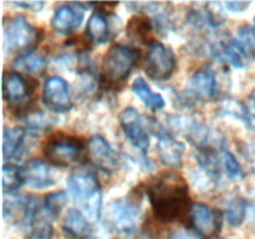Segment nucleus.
Returning <instances> with one entry per match:
<instances>
[{
	"label": "nucleus",
	"instance_id": "f257e3e1",
	"mask_svg": "<svg viewBox=\"0 0 255 239\" xmlns=\"http://www.w3.org/2000/svg\"><path fill=\"white\" fill-rule=\"evenodd\" d=\"M153 213L162 222L182 221L189 216V188L183 177L166 172L152 178L146 188Z\"/></svg>",
	"mask_w": 255,
	"mask_h": 239
},
{
	"label": "nucleus",
	"instance_id": "f03ea898",
	"mask_svg": "<svg viewBox=\"0 0 255 239\" xmlns=\"http://www.w3.org/2000/svg\"><path fill=\"white\" fill-rule=\"evenodd\" d=\"M67 189L75 204L91 222L101 217L102 191L96 174L87 168H76L67 177Z\"/></svg>",
	"mask_w": 255,
	"mask_h": 239
},
{
	"label": "nucleus",
	"instance_id": "7ed1b4c3",
	"mask_svg": "<svg viewBox=\"0 0 255 239\" xmlns=\"http://www.w3.org/2000/svg\"><path fill=\"white\" fill-rule=\"evenodd\" d=\"M141 57V51L126 45H114L104 56L101 79L105 86L117 89L126 82Z\"/></svg>",
	"mask_w": 255,
	"mask_h": 239
},
{
	"label": "nucleus",
	"instance_id": "20e7f679",
	"mask_svg": "<svg viewBox=\"0 0 255 239\" xmlns=\"http://www.w3.org/2000/svg\"><path fill=\"white\" fill-rule=\"evenodd\" d=\"M141 217L139 202L129 198H120L111 202L105 209L104 226L112 237L125 239L136 232Z\"/></svg>",
	"mask_w": 255,
	"mask_h": 239
},
{
	"label": "nucleus",
	"instance_id": "39448f33",
	"mask_svg": "<svg viewBox=\"0 0 255 239\" xmlns=\"http://www.w3.org/2000/svg\"><path fill=\"white\" fill-rule=\"evenodd\" d=\"M41 30V29H40ZM32 26L26 17L15 15L4 27V49L6 54L25 55L41 41V31Z\"/></svg>",
	"mask_w": 255,
	"mask_h": 239
},
{
	"label": "nucleus",
	"instance_id": "423d86ee",
	"mask_svg": "<svg viewBox=\"0 0 255 239\" xmlns=\"http://www.w3.org/2000/svg\"><path fill=\"white\" fill-rule=\"evenodd\" d=\"M120 126L132 146L142 154L143 161L148 163L147 152L149 149V120L142 116L133 107H127L120 114Z\"/></svg>",
	"mask_w": 255,
	"mask_h": 239
},
{
	"label": "nucleus",
	"instance_id": "0eeeda50",
	"mask_svg": "<svg viewBox=\"0 0 255 239\" xmlns=\"http://www.w3.org/2000/svg\"><path fill=\"white\" fill-rule=\"evenodd\" d=\"M84 143L81 139L66 134H57L47 141L44 147V156L56 167L66 168L81 156Z\"/></svg>",
	"mask_w": 255,
	"mask_h": 239
},
{
	"label": "nucleus",
	"instance_id": "6e6552de",
	"mask_svg": "<svg viewBox=\"0 0 255 239\" xmlns=\"http://www.w3.org/2000/svg\"><path fill=\"white\" fill-rule=\"evenodd\" d=\"M176 67L177 60L174 52L162 42H151L144 62L147 76L153 81H167L174 74Z\"/></svg>",
	"mask_w": 255,
	"mask_h": 239
},
{
	"label": "nucleus",
	"instance_id": "1a4fd4ad",
	"mask_svg": "<svg viewBox=\"0 0 255 239\" xmlns=\"http://www.w3.org/2000/svg\"><path fill=\"white\" fill-rule=\"evenodd\" d=\"M168 124L177 132L183 134L197 149L213 148L212 144L217 143L223 146V139L212 136L211 131L206 124L188 116H168Z\"/></svg>",
	"mask_w": 255,
	"mask_h": 239
},
{
	"label": "nucleus",
	"instance_id": "9d476101",
	"mask_svg": "<svg viewBox=\"0 0 255 239\" xmlns=\"http://www.w3.org/2000/svg\"><path fill=\"white\" fill-rule=\"evenodd\" d=\"M151 120V119H149ZM151 132L157 137V153L163 166L178 168L183 162L186 147L181 141L174 138L171 132L156 121H149Z\"/></svg>",
	"mask_w": 255,
	"mask_h": 239
},
{
	"label": "nucleus",
	"instance_id": "9b49d317",
	"mask_svg": "<svg viewBox=\"0 0 255 239\" xmlns=\"http://www.w3.org/2000/svg\"><path fill=\"white\" fill-rule=\"evenodd\" d=\"M189 224L201 239H217L222 231V213L204 203H193Z\"/></svg>",
	"mask_w": 255,
	"mask_h": 239
},
{
	"label": "nucleus",
	"instance_id": "f8f14e48",
	"mask_svg": "<svg viewBox=\"0 0 255 239\" xmlns=\"http://www.w3.org/2000/svg\"><path fill=\"white\" fill-rule=\"evenodd\" d=\"M32 94L30 82L22 75L15 71L4 72L2 76V96L10 109L22 110L27 106Z\"/></svg>",
	"mask_w": 255,
	"mask_h": 239
},
{
	"label": "nucleus",
	"instance_id": "ddd939ff",
	"mask_svg": "<svg viewBox=\"0 0 255 239\" xmlns=\"http://www.w3.org/2000/svg\"><path fill=\"white\" fill-rule=\"evenodd\" d=\"M42 102L56 114H65L72 109V99L69 84L60 76H51L45 81Z\"/></svg>",
	"mask_w": 255,
	"mask_h": 239
},
{
	"label": "nucleus",
	"instance_id": "4468645a",
	"mask_svg": "<svg viewBox=\"0 0 255 239\" xmlns=\"http://www.w3.org/2000/svg\"><path fill=\"white\" fill-rule=\"evenodd\" d=\"M89 156L92 163L106 173L116 171L120 164L119 154L110 146L109 142L100 134H95L87 143Z\"/></svg>",
	"mask_w": 255,
	"mask_h": 239
},
{
	"label": "nucleus",
	"instance_id": "2eb2a0df",
	"mask_svg": "<svg viewBox=\"0 0 255 239\" xmlns=\"http://www.w3.org/2000/svg\"><path fill=\"white\" fill-rule=\"evenodd\" d=\"M187 95L197 101H209L217 95V77L213 70L201 69L187 84Z\"/></svg>",
	"mask_w": 255,
	"mask_h": 239
},
{
	"label": "nucleus",
	"instance_id": "dca6fc26",
	"mask_svg": "<svg viewBox=\"0 0 255 239\" xmlns=\"http://www.w3.org/2000/svg\"><path fill=\"white\" fill-rule=\"evenodd\" d=\"M84 20L82 4H66L57 7L52 15L51 27L55 32L69 35L76 31Z\"/></svg>",
	"mask_w": 255,
	"mask_h": 239
},
{
	"label": "nucleus",
	"instance_id": "f3484780",
	"mask_svg": "<svg viewBox=\"0 0 255 239\" xmlns=\"http://www.w3.org/2000/svg\"><path fill=\"white\" fill-rule=\"evenodd\" d=\"M61 228L67 239H90L94 233L90 221L79 209H69L66 212Z\"/></svg>",
	"mask_w": 255,
	"mask_h": 239
},
{
	"label": "nucleus",
	"instance_id": "a211bd4d",
	"mask_svg": "<svg viewBox=\"0 0 255 239\" xmlns=\"http://www.w3.org/2000/svg\"><path fill=\"white\" fill-rule=\"evenodd\" d=\"M22 171H24L25 183L30 188L45 189L52 187L56 182L50 167L40 159L29 161L25 164Z\"/></svg>",
	"mask_w": 255,
	"mask_h": 239
},
{
	"label": "nucleus",
	"instance_id": "6ab92c4d",
	"mask_svg": "<svg viewBox=\"0 0 255 239\" xmlns=\"http://www.w3.org/2000/svg\"><path fill=\"white\" fill-rule=\"evenodd\" d=\"M26 129L21 127L6 128L2 134V156L5 161L19 159L25 148Z\"/></svg>",
	"mask_w": 255,
	"mask_h": 239
},
{
	"label": "nucleus",
	"instance_id": "aec40b11",
	"mask_svg": "<svg viewBox=\"0 0 255 239\" xmlns=\"http://www.w3.org/2000/svg\"><path fill=\"white\" fill-rule=\"evenodd\" d=\"M209 52L218 61L226 62V64L231 65L236 69H243L244 67L243 55L241 54L238 47L234 45L232 40H229V41L219 40V41L213 42L209 46Z\"/></svg>",
	"mask_w": 255,
	"mask_h": 239
},
{
	"label": "nucleus",
	"instance_id": "412c9836",
	"mask_svg": "<svg viewBox=\"0 0 255 239\" xmlns=\"http://www.w3.org/2000/svg\"><path fill=\"white\" fill-rule=\"evenodd\" d=\"M86 36L95 44H106L111 37V25L101 10H95L86 26Z\"/></svg>",
	"mask_w": 255,
	"mask_h": 239
},
{
	"label": "nucleus",
	"instance_id": "4be33fe9",
	"mask_svg": "<svg viewBox=\"0 0 255 239\" xmlns=\"http://www.w3.org/2000/svg\"><path fill=\"white\" fill-rule=\"evenodd\" d=\"M196 159L199 169L203 172L208 181H211L213 184L218 183L219 178H221V166H223V164H221V159H219L216 149H198Z\"/></svg>",
	"mask_w": 255,
	"mask_h": 239
},
{
	"label": "nucleus",
	"instance_id": "5701e85b",
	"mask_svg": "<svg viewBox=\"0 0 255 239\" xmlns=\"http://www.w3.org/2000/svg\"><path fill=\"white\" fill-rule=\"evenodd\" d=\"M132 92L136 95L139 99V101L144 105L148 110L151 111H159L164 107L166 102L162 95L153 92L151 90V87L148 86V84L146 82V80H143L142 77H137L133 82H132Z\"/></svg>",
	"mask_w": 255,
	"mask_h": 239
},
{
	"label": "nucleus",
	"instance_id": "b1692460",
	"mask_svg": "<svg viewBox=\"0 0 255 239\" xmlns=\"http://www.w3.org/2000/svg\"><path fill=\"white\" fill-rule=\"evenodd\" d=\"M241 54L247 59H255V26L244 25L238 29L234 39H232Z\"/></svg>",
	"mask_w": 255,
	"mask_h": 239
},
{
	"label": "nucleus",
	"instance_id": "393cba45",
	"mask_svg": "<svg viewBox=\"0 0 255 239\" xmlns=\"http://www.w3.org/2000/svg\"><path fill=\"white\" fill-rule=\"evenodd\" d=\"M25 183L24 171L16 164L5 163L2 167V189L5 194L15 193Z\"/></svg>",
	"mask_w": 255,
	"mask_h": 239
},
{
	"label": "nucleus",
	"instance_id": "a878e982",
	"mask_svg": "<svg viewBox=\"0 0 255 239\" xmlns=\"http://www.w3.org/2000/svg\"><path fill=\"white\" fill-rule=\"evenodd\" d=\"M15 69L30 72V74H41L46 67V60L41 55L29 52V54L20 55L12 62Z\"/></svg>",
	"mask_w": 255,
	"mask_h": 239
},
{
	"label": "nucleus",
	"instance_id": "bb28decb",
	"mask_svg": "<svg viewBox=\"0 0 255 239\" xmlns=\"http://www.w3.org/2000/svg\"><path fill=\"white\" fill-rule=\"evenodd\" d=\"M247 211H248V202L243 197H236L229 202L227 207L226 216L229 226L239 227L246 221Z\"/></svg>",
	"mask_w": 255,
	"mask_h": 239
},
{
	"label": "nucleus",
	"instance_id": "cd10ccee",
	"mask_svg": "<svg viewBox=\"0 0 255 239\" xmlns=\"http://www.w3.org/2000/svg\"><path fill=\"white\" fill-rule=\"evenodd\" d=\"M127 32L128 36L137 41L146 42L151 37L152 24L147 17L134 16L132 17L127 25Z\"/></svg>",
	"mask_w": 255,
	"mask_h": 239
},
{
	"label": "nucleus",
	"instance_id": "c85d7f7f",
	"mask_svg": "<svg viewBox=\"0 0 255 239\" xmlns=\"http://www.w3.org/2000/svg\"><path fill=\"white\" fill-rule=\"evenodd\" d=\"M67 199H69L67 194L64 191L52 192V193L47 194L44 201V206H42L45 214L49 218H57L60 212L66 206Z\"/></svg>",
	"mask_w": 255,
	"mask_h": 239
},
{
	"label": "nucleus",
	"instance_id": "c756f323",
	"mask_svg": "<svg viewBox=\"0 0 255 239\" xmlns=\"http://www.w3.org/2000/svg\"><path fill=\"white\" fill-rule=\"evenodd\" d=\"M219 111L224 116L234 117L238 121L243 122L247 127L249 126L248 110H247L246 102H239L234 99H228L226 101H223Z\"/></svg>",
	"mask_w": 255,
	"mask_h": 239
},
{
	"label": "nucleus",
	"instance_id": "7c9ffc66",
	"mask_svg": "<svg viewBox=\"0 0 255 239\" xmlns=\"http://www.w3.org/2000/svg\"><path fill=\"white\" fill-rule=\"evenodd\" d=\"M49 217L41 213V216L34 222L29 231L27 239H52V224Z\"/></svg>",
	"mask_w": 255,
	"mask_h": 239
},
{
	"label": "nucleus",
	"instance_id": "2f4dec72",
	"mask_svg": "<svg viewBox=\"0 0 255 239\" xmlns=\"http://www.w3.org/2000/svg\"><path fill=\"white\" fill-rule=\"evenodd\" d=\"M222 164H223L224 171L227 172L232 181H238L244 177V171L237 157L232 152L224 148H222Z\"/></svg>",
	"mask_w": 255,
	"mask_h": 239
},
{
	"label": "nucleus",
	"instance_id": "473e14b6",
	"mask_svg": "<svg viewBox=\"0 0 255 239\" xmlns=\"http://www.w3.org/2000/svg\"><path fill=\"white\" fill-rule=\"evenodd\" d=\"M54 119L46 116L42 112H32L25 117L26 127L32 132H42L49 129L54 124Z\"/></svg>",
	"mask_w": 255,
	"mask_h": 239
},
{
	"label": "nucleus",
	"instance_id": "72a5a7b5",
	"mask_svg": "<svg viewBox=\"0 0 255 239\" xmlns=\"http://www.w3.org/2000/svg\"><path fill=\"white\" fill-rule=\"evenodd\" d=\"M247 110H248V119L249 126L248 128L251 131H255V95H251L246 102Z\"/></svg>",
	"mask_w": 255,
	"mask_h": 239
},
{
	"label": "nucleus",
	"instance_id": "f704fd0d",
	"mask_svg": "<svg viewBox=\"0 0 255 239\" xmlns=\"http://www.w3.org/2000/svg\"><path fill=\"white\" fill-rule=\"evenodd\" d=\"M12 4L17 7H21V9L29 10L32 12H39L41 11L42 7L45 6L44 1H14Z\"/></svg>",
	"mask_w": 255,
	"mask_h": 239
},
{
	"label": "nucleus",
	"instance_id": "c9c22d12",
	"mask_svg": "<svg viewBox=\"0 0 255 239\" xmlns=\"http://www.w3.org/2000/svg\"><path fill=\"white\" fill-rule=\"evenodd\" d=\"M226 9L232 12H243L249 7L251 2L249 1H226L223 2Z\"/></svg>",
	"mask_w": 255,
	"mask_h": 239
},
{
	"label": "nucleus",
	"instance_id": "e433bc0d",
	"mask_svg": "<svg viewBox=\"0 0 255 239\" xmlns=\"http://www.w3.org/2000/svg\"><path fill=\"white\" fill-rule=\"evenodd\" d=\"M171 239H191V237L187 236V234L184 233V232L178 231V232H176V233H174L173 236L171 237Z\"/></svg>",
	"mask_w": 255,
	"mask_h": 239
},
{
	"label": "nucleus",
	"instance_id": "4c0bfd02",
	"mask_svg": "<svg viewBox=\"0 0 255 239\" xmlns=\"http://www.w3.org/2000/svg\"><path fill=\"white\" fill-rule=\"evenodd\" d=\"M137 239H152V237H151V234H149V233H146V232H143V233H141L138 237H137Z\"/></svg>",
	"mask_w": 255,
	"mask_h": 239
},
{
	"label": "nucleus",
	"instance_id": "58836bf2",
	"mask_svg": "<svg viewBox=\"0 0 255 239\" xmlns=\"http://www.w3.org/2000/svg\"><path fill=\"white\" fill-rule=\"evenodd\" d=\"M254 26H255V16H254Z\"/></svg>",
	"mask_w": 255,
	"mask_h": 239
}]
</instances>
